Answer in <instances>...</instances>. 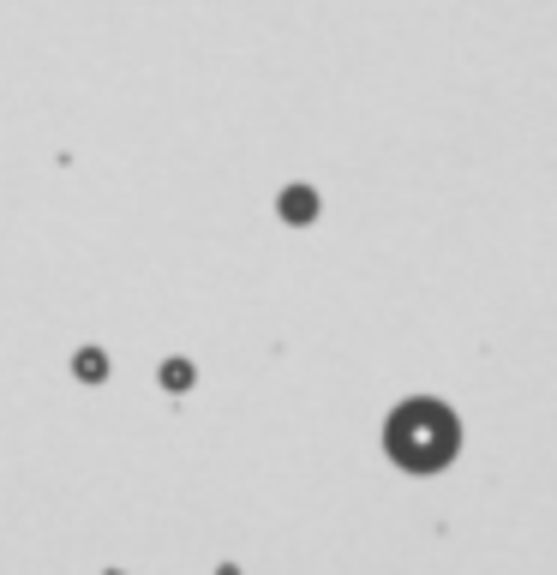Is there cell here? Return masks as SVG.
<instances>
[{
	"instance_id": "6da1fadb",
	"label": "cell",
	"mask_w": 557,
	"mask_h": 575,
	"mask_svg": "<svg viewBox=\"0 0 557 575\" xmlns=\"http://www.w3.org/2000/svg\"><path fill=\"white\" fill-rule=\"evenodd\" d=\"M456 450H462V426H456V414H444L438 402H408V408L390 420V456H396L408 474H438Z\"/></svg>"
}]
</instances>
